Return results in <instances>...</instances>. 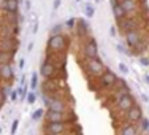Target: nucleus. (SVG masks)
Returning a JSON list of instances; mask_svg holds the SVG:
<instances>
[{
    "mask_svg": "<svg viewBox=\"0 0 149 135\" xmlns=\"http://www.w3.org/2000/svg\"><path fill=\"white\" fill-rule=\"evenodd\" d=\"M43 97L45 110L48 111H73V99L68 94H60V95H41Z\"/></svg>",
    "mask_w": 149,
    "mask_h": 135,
    "instance_id": "f257e3e1",
    "label": "nucleus"
},
{
    "mask_svg": "<svg viewBox=\"0 0 149 135\" xmlns=\"http://www.w3.org/2000/svg\"><path fill=\"white\" fill-rule=\"evenodd\" d=\"M70 45H72V40L67 34L49 35L46 41V49H48V54H65Z\"/></svg>",
    "mask_w": 149,
    "mask_h": 135,
    "instance_id": "f03ea898",
    "label": "nucleus"
},
{
    "mask_svg": "<svg viewBox=\"0 0 149 135\" xmlns=\"http://www.w3.org/2000/svg\"><path fill=\"white\" fill-rule=\"evenodd\" d=\"M81 65L83 70L91 80H97L102 76V73L105 72L108 67L105 65V62L102 60V57H95V59H81Z\"/></svg>",
    "mask_w": 149,
    "mask_h": 135,
    "instance_id": "7ed1b4c3",
    "label": "nucleus"
},
{
    "mask_svg": "<svg viewBox=\"0 0 149 135\" xmlns=\"http://www.w3.org/2000/svg\"><path fill=\"white\" fill-rule=\"evenodd\" d=\"M79 126L68 122H45L43 132L51 135H73L74 132H79Z\"/></svg>",
    "mask_w": 149,
    "mask_h": 135,
    "instance_id": "20e7f679",
    "label": "nucleus"
},
{
    "mask_svg": "<svg viewBox=\"0 0 149 135\" xmlns=\"http://www.w3.org/2000/svg\"><path fill=\"white\" fill-rule=\"evenodd\" d=\"M146 22H148V19L144 16H141V15H138V16H127V17H124L120 22L116 24V27L119 29L120 35H122V34H125V32H129V30L143 29V27H146Z\"/></svg>",
    "mask_w": 149,
    "mask_h": 135,
    "instance_id": "39448f33",
    "label": "nucleus"
},
{
    "mask_svg": "<svg viewBox=\"0 0 149 135\" xmlns=\"http://www.w3.org/2000/svg\"><path fill=\"white\" fill-rule=\"evenodd\" d=\"M45 122H68V124H76V113L73 111H45Z\"/></svg>",
    "mask_w": 149,
    "mask_h": 135,
    "instance_id": "423d86ee",
    "label": "nucleus"
},
{
    "mask_svg": "<svg viewBox=\"0 0 149 135\" xmlns=\"http://www.w3.org/2000/svg\"><path fill=\"white\" fill-rule=\"evenodd\" d=\"M118 75H116L114 72H113L111 69H106L103 73H102L100 78H97V86H95V89L97 91H106L109 94V92L113 91V87H114L116 81H118Z\"/></svg>",
    "mask_w": 149,
    "mask_h": 135,
    "instance_id": "0eeeda50",
    "label": "nucleus"
},
{
    "mask_svg": "<svg viewBox=\"0 0 149 135\" xmlns=\"http://www.w3.org/2000/svg\"><path fill=\"white\" fill-rule=\"evenodd\" d=\"M98 57V43L92 35L81 40V59H95Z\"/></svg>",
    "mask_w": 149,
    "mask_h": 135,
    "instance_id": "6e6552de",
    "label": "nucleus"
},
{
    "mask_svg": "<svg viewBox=\"0 0 149 135\" xmlns=\"http://www.w3.org/2000/svg\"><path fill=\"white\" fill-rule=\"evenodd\" d=\"M148 35H149L148 27H143V29H135V30L125 32V34H122V38H124V41H125V46L130 51V49H133L135 46L140 43L144 37H148Z\"/></svg>",
    "mask_w": 149,
    "mask_h": 135,
    "instance_id": "1a4fd4ad",
    "label": "nucleus"
},
{
    "mask_svg": "<svg viewBox=\"0 0 149 135\" xmlns=\"http://www.w3.org/2000/svg\"><path fill=\"white\" fill-rule=\"evenodd\" d=\"M60 72H62V70H60L54 62H51V60L46 57L43 62H41V65H40V72H38V75L43 78V80H56V78L60 80V78L57 76Z\"/></svg>",
    "mask_w": 149,
    "mask_h": 135,
    "instance_id": "9d476101",
    "label": "nucleus"
},
{
    "mask_svg": "<svg viewBox=\"0 0 149 135\" xmlns=\"http://www.w3.org/2000/svg\"><path fill=\"white\" fill-rule=\"evenodd\" d=\"M135 104H136V99H135V95L132 94V92H127L124 97H120L119 100L116 102L114 105H113V110H114V111L118 113L120 118H122V116L125 115V113L129 111V110L132 108Z\"/></svg>",
    "mask_w": 149,
    "mask_h": 135,
    "instance_id": "9b49d317",
    "label": "nucleus"
},
{
    "mask_svg": "<svg viewBox=\"0 0 149 135\" xmlns=\"http://www.w3.org/2000/svg\"><path fill=\"white\" fill-rule=\"evenodd\" d=\"M120 10L125 16H138L141 15V2L140 0H118Z\"/></svg>",
    "mask_w": 149,
    "mask_h": 135,
    "instance_id": "f8f14e48",
    "label": "nucleus"
},
{
    "mask_svg": "<svg viewBox=\"0 0 149 135\" xmlns=\"http://www.w3.org/2000/svg\"><path fill=\"white\" fill-rule=\"evenodd\" d=\"M143 118H144L143 116V108H141L138 104H135L132 108H130L129 111L120 118V121H124V122H130V124H138Z\"/></svg>",
    "mask_w": 149,
    "mask_h": 135,
    "instance_id": "ddd939ff",
    "label": "nucleus"
},
{
    "mask_svg": "<svg viewBox=\"0 0 149 135\" xmlns=\"http://www.w3.org/2000/svg\"><path fill=\"white\" fill-rule=\"evenodd\" d=\"M91 32V26L86 19H76V26H74V34L79 40H84V38L89 37Z\"/></svg>",
    "mask_w": 149,
    "mask_h": 135,
    "instance_id": "4468645a",
    "label": "nucleus"
},
{
    "mask_svg": "<svg viewBox=\"0 0 149 135\" xmlns=\"http://www.w3.org/2000/svg\"><path fill=\"white\" fill-rule=\"evenodd\" d=\"M15 81V69L11 64L0 65V83H13Z\"/></svg>",
    "mask_w": 149,
    "mask_h": 135,
    "instance_id": "2eb2a0df",
    "label": "nucleus"
},
{
    "mask_svg": "<svg viewBox=\"0 0 149 135\" xmlns=\"http://www.w3.org/2000/svg\"><path fill=\"white\" fill-rule=\"evenodd\" d=\"M116 135H140L138 124H130V122H124V121H120L118 130H116Z\"/></svg>",
    "mask_w": 149,
    "mask_h": 135,
    "instance_id": "dca6fc26",
    "label": "nucleus"
},
{
    "mask_svg": "<svg viewBox=\"0 0 149 135\" xmlns=\"http://www.w3.org/2000/svg\"><path fill=\"white\" fill-rule=\"evenodd\" d=\"M19 48L17 38H2L0 37V51L5 52H16Z\"/></svg>",
    "mask_w": 149,
    "mask_h": 135,
    "instance_id": "f3484780",
    "label": "nucleus"
},
{
    "mask_svg": "<svg viewBox=\"0 0 149 135\" xmlns=\"http://www.w3.org/2000/svg\"><path fill=\"white\" fill-rule=\"evenodd\" d=\"M148 49H149V35H148V37H144L133 49H130V56L141 57V56H144V52H148Z\"/></svg>",
    "mask_w": 149,
    "mask_h": 135,
    "instance_id": "a211bd4d",
    "label": "nucleus"
},
{
    "mask_svg": "<svg viewBox=\"0 0 149 135\" xmlns=\"http://www.w3.org/2000/svg\"><path fill=\"white\" fill-rule=\"evenodd\" d=\"M5 13H8V15H17L19 13V0H6Z\"/></svg>",
    "mask_w": 149,
    "mask_h": 135,
    "instance_id": "6ab92c4d",
    "label": "nucleus"
},
{
    "mask_svg": "<svg viewBox=\"0 0 149 135\" xmlns=\"http://www.w3.org/2000/svg\"><path fill=\"white\" fill-rule=\"evenodd\" d=\"M16 52H5V51H0V65L2 64H11L13 59H15Z\"/></svg>",
    "mask_w": 149,
    "mask_h": 135,
    "instance_id": "aec40b11",
    "label": "nucleus"
},
{
    "mask_svg": "<svg viewBox=\"0 0 149 135\" xmlns=\"http://www.w3.org/2000/svg\"><path fill=\"white\" fill-rule=\"evenodd\" d=\"M65 24H54L52 29L49 30V35H59V34H65Z\"/></svg>",
    "mask_w": 149,
    "mask_h": 135,
    "instance_id": "412c9836",
    "label": "nucleus"
},
{
    "mask_svg": "<svg viewBox=\"0 0 149 135\" xmlns=\"http://www.w3.org/2000/svg\"><path fill=\"white\" fill-rule=\"evenodd\" d=\"M38 83H40V75H38L37 72H33L32 73V76H30V91H37V87H38Z\"/></svg>",
    "mask_w": 149,
    "mask_h": 135,
    "instance_id": "4be33fe9",
    "label": "nucleus"
},
{
    "mask_svg": "<svg viewBox=\"0 0 149 135\" xmlns=\"http://www.w3.org/2000/svg\"><path fill=\"white\" fill-rule=\"evenodd\" d=\"M138 130H140V134H148V130H149V119L148 118H143L138 122Z\"/></svg>",
    "mask_w": 149,
    "mask_h": 135,
    "instance_id": "5701e85b",
    "label": "nucleus"
},
{
    "mask_svg": "<svg viewBox=\"0 0 149 135\" xmlns=\"http://www.w3.org/2000/svg\"><path fill=\"white\" fill-rule=\"evenodd\" d=\"M84 11H86L84 15L89 17V19H91V17H94V15H95V8H94V5H92L91 2H87L86 5H84Z\"/></svg>",
    "mask_w": 149,
    "mask_h": 135,
    "instance_id": "b1692460",
    "label": "nucleus"
},
{
    "mask_svg": "<svg viewBox=\"0 0 149 135\" xmlns=\"http://www.w3.org/2000/svg\"><path fill=\"white\" fill-rule=\"evenodd\" d=\"M45 111H46L45 108H37L33 113H32V119H33V121H40V119H43V118H45Z\"/></svg>",
    "mask_w": 149,
    "mask_h": 135,
    "instance_id": "393cba45",
    "label": "nucleus"
},
{
    "mask_svg": "<svg viewBox=\"0 0 149 135\" xmlns=\"http://www.w3.org/2000/svg\"><path fill=\"white\" fill-rule=\"evenodd\" d=\"M26 100H27V104H29V105H33V104H35V100H37V92L30 91L29 94H27Z\"/></svg>",
    "mask_w": 149,
    "mask_h": 135,
    "instance_id": "a878e982",
    "label": "nucleus"
},
{
    "mask_svg": "<svg viewBox=\"0 0 149 135\" xmlns=\"http://www.w3.org/2000/svg\"><path fill=\"white\" fill-rule=\"evenodd\" d=\"M74 26H76V17H70L65 22V29L67 30H74Z\"/></svg>",
    "mask_w": 149,
    "mask_h": 135,
    "instance_id": "bb28decb",
    "label": "nucleus"
},
{
    "mask_svg": "<svg viewBox=\"0 0 149 135\" xmlns=\"http://www.w3.org/2000/svg\"><path fill=\"white\" fill-rule=\"evenodd\" d=\"M6 99H8V94H6V92L2 89V86H0V108H2L3 105H5Z\"/></svg>",
    "mask_w": 149,
    "mask_h": 135,
    "instance_id": "cd10ccee",
    "label": "nucleus"
},
{
    "mask_svg": "<svg viewBox=\"0 0 149 135\" xmlns=\"http://www.w3.org/2000/svg\"><path fill=\"white\" fill-rule=\"evenodd\" d=\"M138 62H140L143 67H149V57L148 56H141V57H138Z\"/></svg>",
    "mask_w": 149,
    "mask_h": 135,
    "instance_id": "c85d7f7f",
    "label": "nucleus"
},
{
    "mask_svg": "<svg viewBox=\"0 0 149 135\" xmlns=\"http://www.w3.org/2000/svg\"><path fill=\"white\" fill-rule=\"evenodd\" d=\"M119 72L122 73L124 76H125L127 73H129V67H127V65H125V64H124V62H120V64H119Z\"/></svg>",
    "mask_w": 149,
    "mask_h": 135,
    "instance_id": "c756f323",
    "label": "nucleus"
},
{
    "mask_svg": "<svg viewBox=\"0 0 149 135\" xmlns=\"http://www.w3.org/2000/svg\"><path fill=\"white\" fill-rule=\"evenodd\" d=\"M17 127H19V121H17V119H15V121L11 122V127H10V130H11V135H15V134H16Z\"/></svg>",
    "mask_w": 149,
    "mask_h": 135,
    "instance_id": "7c9ffc66",
    "label": "nucleus"
},
{
    "mask_svg": "<svg viewBox=\"0 0 149 135\" xmlns=\"http://www.w3.org/2000/svg\"><path fill=\"white\" fill-rule=\"evenodd\" d=\"M118 51L120 52V54H129L130 56L129 48H127V46H124V45H118Z\"/></svg>",
    "mask_w": 149,
    "mask_h": 135,
    "instance_id": "2f4dec72",
    "label": "nucleus"
},
{
    "mask_svg": "<svg viewBox=\"0 0 149 135\" xmlns=\"http://www.w3.org/2000/svg\"><path fill=\"white\" fill-rule=\"evenodd\" d=\"M10 97H11V102H16V100H17V97H19V94H17V89H16V91L13 89V91H11V94H10Z\"/></svg>",
    "mask_w": 149,
    "mask_h": 135,
    "instance_id": "473e14b6",
    "label": "nucleus"
},
{
    "mask_svg": "<svg viewBox=\"0 0 149 135\" xmlns=\"http://www.w3.org/2000/svg\"><path fill=\"white\" fill-rule=\"evenodd\" d=\"M60 6V0H54V3H52V8H54V11H57Z\"/></svg>",
    "mask_w": 149,
    "mask_h": 135,
    "instance_id": "72a5a7b5",
    "label": "nucleus"
},
{
    "mask_svg": "<svg viewBox=\"0 0 149 135\" xmlns=\"http://www.w3.org/2000/svg\"><path fill=\"white\" fill-rule=\"evenodd\" d=\"M109 34H111V37H114V35L118 34V30H116V26H111V27H109Z\"/></svg>",
    "mask_w": 149,
    "mask_h": 135,
    "instance_id": "f704fd0d",
    "label": "nucleus"
},
{
    "mask_svg": "<svg viewBox=\"0 0 149 135\" xmlns=\"http://www.w3.org/2000/svg\"><path fill=\"white\" fill-rule=\"evenodd\" d=\"M24 65H26V59H21L19 60V69H24Z\"/></svg>",
    "mask_w": 149,
    "mask_h": 135,
    "instance_id": "c9c22d12",
    "label": "nucleus"
},
{
    "mask_svg": "<svg viewBox=\"0 0 149 135\" xmlns=\"http://www.w3.org/2000/svg\"><path fill=\"white\" fill-rule=\"evenodd\" d=\"M32 32H33V34H37V32H38V22L33 24V29H32Z\"/></svg>",
    "mask_w": 149,
    "mask_h": 135,
    "instance_id": "e433bc0d",
    "label": "nucleus"
},
{
    "mask_svg": "<svg viewBox=\"0 0 149 135\" xmlns=\"http://www.w3.org/2000/svg\"><path fill=\"white\" fill-rule=\"evenodd\" d=\"M141 99H143V100L146 102V104H148V102H149V97H148L146 94H141Z\"/></svg>",
    "mask_w": 149,
    "mask_h": 135,
    "instance_id": "4c0bfd02",
    "label": "nucleus"
},
{
    "mask_svg": "<svg viewBox=\"0 0 149 135\" xmlns=\"http://www.w3.org/2000/svg\"><path fill=\"white\" fill-rule=\"evenodd\" d=\"M144 83L149 84V73H148V75H144Z\"/></svg>",
    "mask_w": 149,
    "mask_h": 135,
    "instance_id": "58836bf2",
    "label": "nucleus"
},
{
    "mask_svg": "<svg viewBox=\"0 0 149 135\" xmlns=\"http://www.w3.org/2000/svg\"><path fill=\"white\" fill-rule=\"evenodd\" d=\"M26 8L30 10V2H29V0H26Z\"/></svg>",
    "mask_w": 149,
    "mask_h": 135,
    "instance_id": "ea45409f",
    "label": "nucleus"
},
{
    "mask_svg": "<svg viewBox=\"0 0 149 135\" xmlns=\"http://www.w3.org/2000/svg\"><path fill=\"white\" fill-rule=\"evenodd\" d=\"M32 48H33V43H29V46H27V49H29V51H32Z\"/></svg>",
    "mask_w": 149,
    "mask_h": 135,
    "instance_id": "a19ab883",
    "label": "nucleus"
},
{
    "mask_svg": "<svg viewBox=\"0 0 149 135\" xmlns=\"http://www.w3.org/2000/svg\"><path fill=\"white\" fill-rule=\"evenodd\" d=\"M146 56H148V57H149V49H148V52H146Z\"/></svg>",
    "mask_w": 149,
    "mask_h": 135,
    "instance_id": "79ce46f5",
    "label": "nucleus"
},
{
    "mask_svg": "<svg viewBox=\"0 0 149 135\" xmlns=\"http://www.w3.org/2000/svg\"><path fill=\"white\" fill-rule=\"evenodd\" d=\"M95 2H97V3H100V2H102V0H95Z\"/></svg>",
    "mask_w": 149,
    "mask_h": 135,
    "instance_id": "37998d69",
    "label": "nucleus"
},
{
    "mask_svg": "<svg viewBox=\"0 0 149 135\" xmlns=\"http://www.w3.org/2000/svg\"><path fill=\"white\" fill-rule=\"evenodd\" d=\"M74 2H78V3H79V2H81V0H74Z\"/></svg>",
    "mask_w": 149,
    "mask_h": 135,
    "instance_id": "c03bdc74",
    "label": "nucleus"
},
{
    "mask_svg": "<svg viewBox=\"0 0 149 135\" xmlns=\"http://www.w3.org/2000/svg\"><path fill=\"white\" fill-rule=\"evenodd\" d=\"M140 135H149V134H140Z\"/></svg>",
    "mask_w": 149,
    "mask_h": 135,
    "instance_id": "a18cd8bd",
    "label": "nucleus"
},
{
    "mask_svg": "<svg viewBox=\"0 0 149 135\" xmlns=\"http://www.w3.org/2000/svg\"><path fill=\"white\" fill-rule=\"evenodd\" d=\"M0 134H2V127H0Z\"/></svg>",
    "mask_w": 149,
    "mask_h": 135,
    "instance_id": "49530a36",
    "label": "nucleus"
},
{
    "mask_svg": "<svg viewBox=\"0 0 149 135\" xmlns=\"http://www.w3.org/2000/svg\"><path fill=\"white\" fill-rule=\"evenodd\" d=\"M148 134H149V130H148Z\"/></svg>",
    "mask_w": 149,
    "mask_h": 135,
    "instance_id": "de8ad7c7",
    "label": "nucleus"
}]
</instances>
